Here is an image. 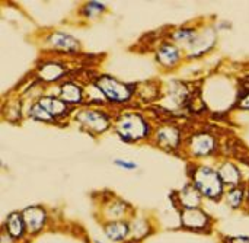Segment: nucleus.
I'll return each instance as SVG.
<instances>
[{"label": "nucleus", "instance_id": "9d476101", "mask_svg": "<svg viewBox=\"0 0 249 243\" xmlns=\"http://www.w3.org/2000/svg\"><path fill=\"white\" fill-rule=\"evenodd\" d=\"M82 98V93H80V89L74 85V83H64L63 87H61V101L67 102V104H74V102H79Z\"/></svg>", "mask_w": 249, "mask_h": 243}, {"label": "nucleus", "instance_id": "412c9836", "mask_svg": "<svg viewBox=\"0 0 249 243\" xmlns=\"http://www.w3.org/2000/svg\"><path fill=\"white\" fill-rule=\"evenodd\" d=\"M115 165L123 166V168H127V169H134V168H136L134 163H127V162H124V160H115Z\"/></svg>", "mask_w": 249, "mask_h": 243}, {"label": "nucleus", "instance_id": "aec40b11", "mask_svg": "<svg viewBox=\"0 0 249 243\" xmlns=\"http://www.w3.org/2000/svg\"><path fill=\"white\" fill-rule=\"evenodd\" d=\"M194 36V34L191 31H181V32H177L174 35L175 39H179V41H184V39H191Z\"/></svg>", "mask_w": 249, "mask_h": 243}, {"label": "nucleus", "instance_id": "f8f14e48", "mask_svg": "<svg viewBox=\"0 0 249 243\" xmlns=\"http://www.w3.org/2000/svg\"><path fill=\"white\" fill-rule=\"evenodd\" d=\"M127 233H128V227L123 222H114L107 226V235L112 241H121L125 238Z\"/></svg>", "mask_w": 249, "mask_h": 243}, {"label": "nucleus", "instance_id": "4be33fe9", "mask_svg": "<svg viewBox=\"0 0 249 243\" xmlns=\"http://www.w3.org/2000/svg\"><path fill=\"white\" fill-rule=\"evenodd\" d=\"M241 106H242V108H249V95H247V96L241 101Z\"/></svg>", "mask_w": 249, "mask_h": 243}, {"label": "nucleus", "instance_id": "ddd939ff", "mask_svg": "<svg viewBox=\"0 0 249 243\" xmlns=\"http://www.w3.org/2000/svg\"><path fill=\"white\" fill-rule=\"evenodd\" d=\"M158 141L168 147H175L178 143V131L175 128H163L158 133Z\"/></svg>", "mask_w": 249, "mask_h": 243}, {"label": "nucleus", "instance_id": "5701e85b", "mask_svg": "<svg viewBox=\"0 0 249 243\" xmlns=\"http://www.w3.org/2000/svg\"><path fill=\"white\" fill-rule=\"evenodd\" d=\"M232 243H249L248 238H236V239H232Z\"/></svg>", "mask_w": 249, "mask_h": 243}, {"label": "nucleus", "instance_id": "dca6fc26", "mask_svg": "<svg viewBox=\"0 0 249 243\" xmlns=\"http://www.w3.org/2000/svg\"><path fill=\"white\" fill-rule=\"evenodd\" d=\"M220 179L226 184H238L239 181V171L232 165V163H226L223 165L222 171H220Z\"/></svg>", "mask_w": 249, "mask_h": 243}, {"label": "nucleus", "instance_id": "2eb2a0df", "mask_svg": "<svg viewBox=\"0 0 249 243\" xmlns=\"http://www.w3.org/2000/svg\"><path fill=\"white\" fill-rule=\"evenodd\" d=\"M61 74H63V67L58 64H54V63L45 64L39 71V76L47 82H53V80L58 79Z\"/></svg>", "mask_w": 249, "mask_h": 243}, {"label": "nucleus", "instance_id": "7ed1b4c3", "mask_svg": "<svg viewBox=\"0 0 249 243\" xmlns=\"http://www.w3.org/2000/svg\"><path fill=\"white\" fill-rule=\"evenodd\" d=\"M96 86L102 92V95H105L112 101H125L131 95V89L127 85L120 83L108 76H104L99 80H96Z\"/></svg>", "mask_w": 249, "mask_h": 243}, {"label": "nucleus", "instance_id": "f3484780", "mask_svg": "<svg viewBox=\"0 0 249 243\" xmlns=\"http://www.w3.org/2000/svg\"><path fill=\"white\" fill-rule=\"evenodd\" d=\"M7 230H9L10 236H13V238L22 236V233H23V222H22L19 214L15 213L7 219Z\"/></svg>", "mask_w": 249, "mask_h": 243}, {"label": "nucleus", "instance_id": "f257e3e1", "mask_svg": "<svg viewBox=\"0 0 249 243\" xmlns=\"http://www.w3.org/2000/svg\"><path fill=\"white\" fill-rule=\"evenodd\" d=\"M196 188L209 198H217L222 194L220 175L209 168H200L194 176Z\"/></svg>", "mask_w": 249, "mask_h": 243}, {"label": "nucleus", "instance_id": "39448f33", "mask_svg": "<svg viewBox=\"0 0 249 243\" xmlns=\"http://www.w3.org/2000/svg\"><path fill=\"white\" fill-rule=\"evenodd\" d=\"M23 220H25V226L31 232H38L44 225L45 214L39 207H29L23 211Z\"/></svg>", "mask_w": 249, "mask_h": 243}, {"label": "nucleus", "instance_id": "4468645a", "mask_svg": "<svg viewBox=\"0 0 249 243\" xmlns=\"http://www.w3.org/2000/svg\"><path fill=\"white\" fill-rule=\"evenodd\" d=\"M158 58H159V61L163 63L165 66H172V64H175V63L178 61L179 55H178L177 48H174V47H171V45H165V47H162V50L159 51Z\"/></svg>", "mask_w": 249, "mask_h": 243}, {"label": "nucleus", "instance_id": "a211bd4d", "mask_svg": "<svg viewBox=\"0 0 249 243\" xmlns=\"http://www.w3.org/2000/svg\"><path fill=\"white\" fill-rule=\"evenodd\" d=\"M31 115L32 117H35V118H39V120H51V115L39 105V104H36L34 108H32V112H31Z\"/></svg>", "mask_w": 249, "mask_h": 243}, {"label": "nucleus", "instance_id": "6ab92c4d", "mask_svg": "<svg viewBox=\"0 0 249 243\" xmlns=\"http://www.w3.org/2000/svg\"><path fill=\"white\" fill-rule=\"evenodd\" d=\"M242 201V192L239 190H235L229 194V203L233 206V207H238Z\"/></svg>", "mask_w": 249, "mask_h": 243}, {"label": "nucleus", "instance_id": "f03ea898", "mask_svg": "<svg viewBox=\"0 0 249 243\" xmlns=\"http://www.w3.org/2000/svg\"><path fill=\"white\" fill-rule=\"evenodd\" d=\"M117 131L124 140H140L142 137L146 136L147 125L140 115L127 114L118 121Z\"/></svg>", "mask_w": 249, "mask_h": 243}, {"label": "nucleus", "instance_id": "6e6552de", "mask_svg": "<svg viewBox=\"0 0 249 243\" xmlns=\"http://www.w3.org/2000/svg\"><path fill=\"white\" fill-rule=\"evenodd\" d=\"M39 105L51 115V117H58L66 112V102L55 99V98H42L39 101Z\"/></svg>", "mask_w": 249, "mask_h": 243}, {"label": "nucleus", "instance_id": "0eeeda50", "mask_svg": "<svg viewBox=\"0 0 249 243\" xmlns=\"http://www.w3.org/2000/svg\"><path fill=\"white\" fill-rule=\"evenodd\" d=\"M50 44L51 47L54 48H58V50H64V51H73L77 48V41L67 35V34H61V32H55L50 36Z\"/></svg>", "mask_w": 249, "mask_h": 243}, {"label": "nucleus", "instance_id": "1a4fd4ad", "mask_svg": "<svg viewBox=\"0 0 249 243\" xmlns=\"http://www.w3.org/2000/svg\"><path fill=\"white\" fill-rule=\"evenodd\" d=\"M191 147H193V152H194L196 155H207V153H210V152L213 150L214 141H213V139H212L210 136L203 134V136L194 137Z\"/></svg>", "mask_w": 249, "mask_h": 243}, {"label": "nucleus", "instance_id": "b1692460", "mask_svg": "<svg viewBox=\"0 0 249 243\" xmlns=\"http://www.w3.org/2000/svg\"><path fill=\"white\" fill-rule=\"evenodd\" d=\"M98 243H101V242H98Z\"/></svg>", "mask_w": 249, "mask_h": 243}, {"label": "nucleus", "instance_id": "20e7f679", "mask_svg": "<svg viewBox=\"0 0 249 243\" xmlns=\"http://www.w3.org/2000/svg\"><path fill=\"white\" fill-rule=\"evenodd\" d=\"M77 120L88 128L98 131V133L104 131L108 127V118L104 114L95 112V111H83L77 115Z\"/></svg>", "mask_w": 249, "mask_h": 243}, {"label": "nucleus", "instance_id": "9b49d317", "mask_svg": "<svg viewBox=\"0 0 249 243\" xmlns=\"http://www.w3.org/2000/svg\"><path fill=\"white\" fill-rule=\"evenodd\" d=\"M181 203L187 208H196L200 204V194L193 187H185L181 192Z\"/></svg>", "mask_w": 249, "mask_h": 243}, {"label": "nucleus", "instance_id": "423d86ee", "mask_svg": "<svg viewBox=\"0 0 249 243\" xmlns=\"http://www.w3.org/2000/svg\"><path fill=\"white\" fill-rule=\"evenodd\" d=\"M182 223L191 229H201L207 223V217L197 208H187L182 213Z\"/></svg>", "mask_w": 249, "mask_h": 243}]
</instances>
